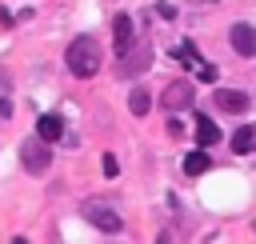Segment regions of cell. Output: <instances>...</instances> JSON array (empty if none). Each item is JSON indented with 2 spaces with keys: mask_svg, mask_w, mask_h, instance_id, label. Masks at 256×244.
Wrapping results in <instances>:
<instances>
[{
  "mask_svg": "<svg viewBox=\"0 0 256 244\" xmlns=\"http://www.w3.org/2000/svg\"><path fill=\"white\" fill-rule=\"evenodd\" d=\"M64 64H68V72L80 76V80L96 76V72H100V44H96V36H76V40L64 48Z\"/></svg>",
  "mask_w": 256,
  "mask_h": 244,
  "instance_id": "6da1fadb",
  "label": "cell"
},
{
  "mask_svg": "<svg viewBox=\"0 0 256 244\" xmlns=\"http://www.w3.org/2000/svg\"><path fill=\"white\" fill-rule=\"evenodd\" d=\"M148 64H152V44H148V40H136L128 52H120V60H116V76H120V80H132V76L148 72Z\"/></svg>",
  "mask_w": 256,
  "mask_h": 244,
  "instance_id": "7a4b0ae2",
  "label": "cell"
},
{
  "mask_svg": "<svg viewBox=\"0 0 256 244\" xmlns=\"http://www.w3.org/2000/svg\"><path fill=\"white\" fill-rule=\"evenodd\" d=\"M20 164L32 172V176H40V172H48V164H52V152H48V140H40V136H32V140H24L20 144Z\"/></svg>",
  "mask_w": 256,
  "mask_h": 244,
  "instance_id": "3957f363",
  "label": "cell"
},
{
  "mask_svg": "<svg viewBox=\"0 0 256 244\" xmlns=\"http://www.w3.org/2000/svg\"><path fill=\"white\" fill-rule=\"evenodd\" d=\"M80 212H84V220H88V224H96V228H100V232H108V236H116V232L124 228L120 212H112V208H108V204H100V200H88Z\"/></svg>",
  "mask_w": 256,
  "mask_h": 244,
  "instance_id": "277c9868",
  "label": "cell"
},
{
  "mask_svg": "<svg viewBox=\"0 0 256 244\" xmlns=\"http://www.w3.org/2000/svg\"><path fill=\"white\" fill-rule=\"evenodd\" d=\"M160 104H164L168 112H184V108H192V84H188V80H172V84L164 88Z\"/></svg>",
  "mask_w": 256,
  "mask_h": 244,
  "instance_id": "5b68a950",
  "label": "cell"
},
{
  "mask_svg": "<svg viewBox=\"0 0 256 244\" xmlns=\"http://www.w3.org/2000/svg\"><path fill=\"white\" fill-rule=\"evenodd\" d=\"M228 40H232V48H236L240 56H256V28H252V24H232Z\"/></svg>",
  "mask_w": 256,
  "mask_h": 244,
  "instance_id": "8992f818",
  "label": "cell"
},
{
  "mask_svg": "<svg viewBox=\"0 0 256 244\" xmlns=\"http://www.w3.org/2000/svg\"><path fill=\"white\" fill-rule=\"evenodd\" d=\"M112 36H116V40H112V44H116V56H120V52H128V48L136 44L132 16H116V20H112Z\"/></svg>",
  "mask_w": 256,
  "mask_h": 244,
  "instance_id": "52a82bcc",
  "label": "cell"
},
{
  "mask_svg": "<svg viewBox=\"0 0 256 244\" xmlns=\"http://www.w3.org/2000/svg\"><path fill=\"white\" fill-rule=\"evenodd\" d=\"M212 104H216L220 112H244V108H248V96H244V92H236V88H216Z\"/></svg>",
  "mask_w": 256,
  "mask_h": 244,
  "instance_id": "ba28073f",
  "label": "cell"
},
{
  "mask_svg": "<svg viewBox=\"0 0 256 244\" xmlns=\"http://www.w3.org/2000/svg\"><path fill=\"white\" fill-rule=\"evenodd\" d=\"M36 136H40V140H48V144H52V140H60V136H64V120H60L56 112H44V116L36 120Z\"/></svg>",
  "mask_w": 256,
  "mask_h": 244,
  "instance_id": "9c48e42d",
  "label": "cell"
},
{
  "mask_svg": "<svg viewBox=\"0 0 256 244\" xmlns=\"http://www.w3.org/2000/svg\"><path fill=\"white\" fill-rule=\"evenodd\" d=\"M216 140H220V128H216L208 116H196V144H200V148H212Z\"/></svg>",
  "mask_w": 256,
  "mask_h": 244,
  "instance_id": "30bf717a",
  "label": "cell"
},
{
  "mask_svg": "<svg viewBox=\"0 0 256 244\" xmlns=\"http://www.w3.org/2000/svg\"><path fill=\"white\" fill-rule=\"evenodd\" d=\"M252 148H256V128H248V124L236 128V132H232V152L244 156V152H252Z\"/></svg>",
  "mask_w": 256,
  "mask_h": 244,
  "instance_id": "8fae6325",
  "label": "cell"
},
{
  "mask_svg": "<svg viewBox=\"0 0 256 244\" xmlns=\"http://www.w3.org/2000/svg\"><path fill=\"white\" fill-rule=\"evenodd\" d=\"M208 168H212V160H208L204 148H196V152L184 156V172H188V176H200V172H208Z\"/></svg>",
  "mask_w": 256,
  "mask_h": 244,
  "instance_id": "7c38bea8",
  "label": "cell"
},
{
  "mask_svg": "<svg viewBox=\"0 0 256 244\" xmlns=\"http://www.w3.org/2000/svg\"><path fill=\"white\" fill-rule=\"evenodd\" d=\"M128 108H132V116H148V108H152V96H148V88H136V92L128 96Z\"/></svg>",
  "mask_w": 256,
  "mask_h": 244,
  "instance_id": "4fadbf2b",
  "label": "cell"
},
{
  "mask_svg": "<svg viewBox=\"0 0 256 244\" xmlns=\"http://www.w3.org/2000/svg\"><path fill=\"white\" fill-rule=\"evenodd\" d=\"M196 76H200V80H204V84H212V80H216V76H220V72H216V68H212V64H196Z\"/></svg>",
  "mask_w": 256,
  "mask_h": 244,
  "instance_id": "5bb4252c",
  "label": "cell"
},
{
  "mask_svg": "<svg viewBox=\"0 0 256 244\" xmlns=\"http://www.w3.org/2000/svg\"><path fill=\"white\" fill-rule=\"evenodd\" d=\"M100 164H104V176H116V172H120V164H116V156H112V152H108Z\"/></svg>",
  "mask_w": 256,
  "mask_h": 244,
  "instance_id": "9a60e30c",
  "label": "cell"
},
{
  "mask_svg": "<svg viewBox=\"0 0 256 244\" xmlns=\"http://www.w3.org/2000/svg\"><path fill=\"white\" fill-rule=\"evenodd\" d=\"M8 116H12V104H8L4 96H0V120H8Z\"/></svg>",
  "mask_w": 256,
  "mask_h": 244,
  "instance_id": "2e32d148",
  "label": "cell"
}]
</instances>
